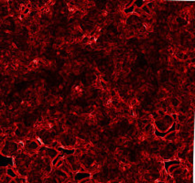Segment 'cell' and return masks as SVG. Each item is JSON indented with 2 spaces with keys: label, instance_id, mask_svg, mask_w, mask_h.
<instances>
[{
  "label": "cell",
  "instance_id": "6da1fadb",
  "mask_svg": "<svg viewBox=\"0 0 195 183\" xmlns=\"http://www.w3.org/2000/svg\"><path fill=\"white\" fill-rule=\"evenodd\" d=\"M164 141L168 142H174L177 139V132H167V134L165 135V136L162 138Z\"/></svg>",
  "mask_w": 195,
  "mask_h": 183
},
{
  "label": "cell",
  "instance_id": "7a4b0ae2",
  "mask_svg": "<svg viewBox=\"0 0 195 183\" xmlns=\"http://www.w3.org/2000/svg\"><path fill=\"white\" fill-rule=\"evenodd\" d=\"M87 178H91V174L89 172H76L73 175V179L78 182L81 179H87Z\"/></svg>",
  "mask_w": 195,
  "mask_h": 183
},
{
  "label": "cell",
  "instance_id": "3957f363",
  "mask_svg": "<svg viewBox=\"0 0 195 183\" xmlns=\"http://www.w3.org/2000/svg\"><path fill=\"white\" fill-rule=\"evenodd\" d=\"M169 105L172 106L173 108H179L181 101H180V98L177 97V96H171L169 99Z\"/></svg>",
  "mask_w": 195,
  "mask_h": 183
},
{
  "label": "cell",
  "instance_id": "277c9868",
  "mask_svg": "<svg viewBox=\"0 0 195 183\" xmlns=\"http://www.w3.org/2000/svg\"><path fill=\"white\" fill-rule=\"evenodd\" d=\"M168 94H169V92L166 91L164 88L161 87L160 89L159 90V92H158V98H159V100H164L167 98Z\"/></svg>",
  "mask_w": 195,
  "mask_h": 183
},
{
  "label": "cell",
  "instance_id": "5b68a950",
  "mask_svg": "<svg viewBox=\"0 0 195 183\" xmlns=\"http://www.w3.org/2000/svg\"><path fill=\"white\" fill-rule=\"evenodd\" d=\"M188 119V115L183 113H178L177 114V122L180 123V124H183L184 122H186Z\"/></svg>",
  "mask_w": 195,
  "mask_h": 183
},
{
  "label": "cell",
  "instance_id": "8992f818",
  "mask_svg": "<svg viewBox=\"0 0 195 183\" xmlns=\"http://www.w3.org/2000/svg\"><path fill=\"white\" fill-rule=\"evenodd\" d=\"M6 174L8 176H9L11 179H15L16 177H17V172L15 171V170L13 169V168H7V172H6Z\"/></svg>",
  "mask_w": 195,
  "mask_h": 183
},
{
  "label": "cell",
  "instance_id": "52a82bcc",
  "mask_svg": "<svg viewBox=\"0 0 195 183\" xmlns=\"http://www.w3.org/2000/svg\"><path fill=\"white\" fill-rule=\"evenodd\" d=\"M156 112H157V114H158V115H159V118H162V117H164L167 114L166 110H165V109H162V108L156 109Z\"/></svg>",
  "mask_w": 195,
  "mask_h": 183
},
{
  "label": "cell",
  "instance_id": "ba28073f",
  "mask_svg": "<svg viewBox=\"0 0 195 183\" xmlns=\"http://www.w3.org/2000/svg\"><path fill=\"white\" fill-rule=\"evenodd\" d=\"M180 168V164H175V165H171V167L169 168V169H168V171H169V173H172L173 171H174L175 169H177V168Z\"/></svg>",
  "mask_w": 195,
  "mask_h": 183
},
{
  "label": "cell",
  "instance_id": "9c48e42d",
  "mask_svg": "<svg viewBox=\"0 0 195 183\" xmlns=\"http://www.w3.org/2000/svg\"><path fill=\"white\" fill-rule=\"evenodd\" d=\"M175 57H176L177 60L179 61H183V57H184V52L183 51H178L175 54Z\"/></svg>",
  "mask_w": 195,
  "mask_h": 183
},
{
  "label": "cell",
  "instance_id": "30bf717a",
  "mask_svg": "<svg viewBox=\"0 0 195 183\" xmlns=\"http://www.w3.org/2000/svg\"><path fill=\"white\" fill-rule=\"evenodd\" d=\"M83 49H84V50H93V48H92L91 43L85 44V45L83 46Z\"/></svg>",
  "mask_w": 195,
  "mask_h": 183
},
{
  "label": "cell",
  "instance_id": "8fae6325",
  "mask_svg": "<svg viewBox=\"0 0 195 183\" xmlns=\"http://www.w3.org/2000/svg\"><path fill=\"white\" fill-rule=\"evenodd\" d=\"M9 183H17V182H16V180H15V179H12L11 180H10V182H9Z\"/></svg>",
  "mask_w": 195,
  "mask_h": 183
}]
</instances>
